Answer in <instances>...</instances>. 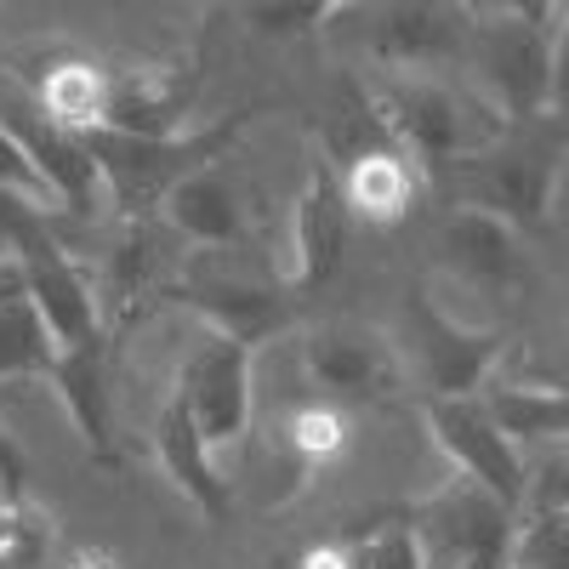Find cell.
Here are the masks:
<instances>
[{"label": "cell", "mask_w": 569, "mask_h": 569, "mask_svg": "<svg viewBox=\"0 0 569 569\" xmlns=\"http://www.w3.org/2000/svg\"><path fill=\"white\" fill-rule=\"evenodd\" d=\"M485 410L496 416V427L512 445H541V439H569V393L541 388V382H496L490 393H479Z\"/></svg>", "instance_id": "24"}, {"label": "cell", "mask_w": 569, "mask_h": 569, "mask_svg": "<svg viewBox=\"0 0 569 569\" xmlns=\"http://www.w3.org/2000/svg\"><path fill=\"white\" fill-rule=\"evenodd\" d=\"M200 69L188 63H126L109 69V131L126 137H177L194 120Z\"/></svg>", "instance_id": "15"}, {"label": "cell", "mask_w": 569, "mask_h": 569, "mask_svg": "<svg viewBox=\"0 0 569 569\" xmlns=\"http://www.w3.org/2000/svg\"><path fill=\"white\" fill-rule=\"evenodd\" d=\"M421 421L433 445L450 456V467L461 479H472L479 490H490L501 507H525V490H530V467L518 456V445L496 427V416L485 410V399H421Z\"/></svg>", "instance_id": "12"}, {"label": "cell", "mask_w": 569, "mask_h": 569, "mask_svg": "<svg viewBox=\"0 0 569 569\" xmlns=\"http://www.w3.org/2000/svg\"><path fill=\"white\" fill-rule=\"evenodd\" d=\"M52 217L58 211H46L34 206L29 194H18V188H0V257H23L40 233H52Z\"/></svg>", "instance_id": "28"}, {"label": "cell", "mask_w": 569, "mask_h": 569, "mask_svg": "<svg viewBox=\"0 0 569 569\" xmlns=\"http://www.w3.org/2000/svg\"><path fill=\"white\" fill-rule=\"evenodd\" d=\"M547 114L569 120V7H558V29H552V98Z\"/></svg>", "instance_id": "30"}, {"label": "cell", "mask_w": 569, "mask_h": 569, "mask_svg": "<svg viewBox=\"0 0 569 569\" xmlns=\"http://www.w3.org/2000/svg\"><path fill=\"white\" fill-rule=\"evenodd\" d=\"M109 348L114 337L103 330V337H91L86 348H69L58 353V370H52V388L74 421V433L86 439L91 461L114 467L120 450H114V376H109Z\"/></svg>", "instance_id": "18"}, {"label": "cell", "mask_w": 569, "mask_h": 569, "mask_svg": "<svg viewBox=\"0 0 569 569\" xmlns=\"http://www.w3.org/2000/svg\"><path fill=\"white\" fill-rule=\"evenodd\" d=\"M507 569H512V563H507Z\"/></svg>", "instance_id": "33"}, {"label": "cell", "mask_w": 569, "mask_h": 569, "mask_svg": "<svg viewBox=\"0 0 569 569\" xmlns=\"http://www.w3.org/2000/svg\"><path fill=\"white\" fill-rule=\"evenodd\" d=\"M91 284H98L103 325H109L114 342H120V330H131L154 302H166L171 279H166V262H160L154 222H114V240L103 246V262L91 273Z\"/></svg>", "instance_id": "17"}, {"label": "cell", "mask_w": 569, "mask_h": 569, "mask_svg": "<svg viewBox=\"0 0 569 569\" xmlns=\"http://www.w3.org/2000/svg\"><path fill=\"white\" fill-rule=\"evenodd\" d=\"M262 114V103L228 109L211 126H188L177 137H126V131H98L86 137V154L103 177V194L120 222H154L166 194L177 182H188L206 166H222V154L240 142V131Z\"/></svg>", "instance_id": "2"}, {"label": "cell", "mask_w": 569, "mask_h": 569, "mask_svg": "<svg viewBox=\"0 0 569 569\" xmlns=\"http://www.w3.org/2000/svg\"><path fill=\"white\" fill-rule=\"evenodd\" d=\"M63 569H120V558L98 541H69L63 547Z\"/></svg>", "instance_id": "31"}, {"label": "cell", "mask_w": 569, "mask_h": 569, "mask_svg": "<svg viewBox=\"0 0 569 569\" xmlns=\"http://www.w3.org/2000/svg\"><path fill=\"white\" fill-rule=\"evenodd\" d=\"M370 120L382 142H393L421 166V177L456 171L507 126L472 86H456L445 74H393V69L370 80Z\"/></svg>", "instance_id": "3"}, {"label": "cell", "mask_w": 569, "mask_h": 569, "mask_svg": "<svg viewBox=\"0 0 569 569\" xmlns=\"http://www.w3.org/2000/svg\"><path fill=\"white\" fill-rule=\"evenodd\" d=\"M348 200H342V171L330 166L325 154L308 160L302 194L291 206V233H284V257H279V279L291 297H319L330 279L342 273L348 257Z\"/></svg>", "instance_id": "10"}, {"label": "cell", "mask_w": 569, "mask_h": 569, "mask_svg": "<svg viewBox=\"0 0 569 569\" xmlns=\"http://www.w3.org/2000/svg\"><path fill=\"white\" fill-rule=\"evenodd\" d=\"M512 569H569V501H525L512 518Z\"/></svg>", "instance_id": "26"}, {"label": "cell", "mask_w": 569, "mask_h": 569, "mask_svg": "<svg viewBox=\"0 0 569 569\" xmlns=\"http://www.w3.org/2000/svg\"><path fill=\"white\" fill-rule=\"evenodd\" d=\"M297 569H421V552L410 536V518H382V525H365L337 541L308 547Z\"/></svg>", "instance_id": "23"}, {"label": "cell", "mask_w": 569, "mask_h": 569, "mask_svg": "<svg viewBox=\"0 0 569 569\" xmlns=\"http://www.w3.org/2000/svg\"><path fill=\"white\" fill-rule=\"evenodd\" d=\"M405 325H410V348H399V353L416 359V376H421L427 399H472V393H485L490 370H496V359L507 348L496 330H479V325L456 319L450 308H439V297L427 291V284H410Z\"/></svg>", "instance_id": "8"}, {"label": "cell", "mask_w": 569, "mask_h": 569, "mask_svg": "<svg viewBox=\"0 0 569 569\" xmlns=\"http://www.w3.org/2000/svg\"><path fill=\"white\" fill-rule=\"evenodd\" d=\"M18 262H23V279H29V302L46 319V330H52L58 353L86 348L91 337H103V330H109L103 325V302H98V284H91V273L58 240V228L40 233Z\"/></svg>", "instance_id": "13"}, {"label": "cell", "mask_w": 569, "mask_h": 569, "mask_svg": "<svg viewBox=\"0 0 569 569\" xmlns=\"http://www.w3.org/2000/svg\"><path fill=\"white\" fill-rule=\"evenodd\" d=\"M512 507H501L490 490H479L472 479L439 485L416 512H410V536L421 552V569H467V563H490L507 558L512 547Z\"/></svg>", "instance_id": "9"}, {"label": "cell", "mask_w": 569, "mask_h": 569, "mask_svg": "<svg viewBox=\"0 0 569 569\" xmlns=\"http://www.w3.org/2000/svg\"><path fill=\"white\" fill-rule=\"evenodd\" d=\"M58 342L29 297L0 302V382H52Z\"/></svg>", "instance_id": "25"}, {"label": "cell", "mask_w": 569, "mask_h": 569, "mask_svg": "<svg viewBox=\"0 0 569 569\" xmlns=\"http://www.w3.org/2000/svg\"><path fill=\"white\" fill-rule=\"evenodd\" d=\"M154 461H160V472L171 479V490L194 507L200 518L222 525V518L233 512V496H228L222 472H217V450L200 439V427L188 421V410H182L177 399L160 405V421H154Z\"/></svg>", "instance_id": "20"}, {"label": "cell", "mask_w": 569, "mask_h": 569, "mask_svg": "<svg viewBox=\"0 0 569 569\" xmlns=\"http://www.w3.org/2000/svg\"><path fill=\"white\" fill-rule=\"evenodd\" d=\"M160 222L177 240L200 246V251H233V246H246V233H251L246 200H240V188L222 177V166H206L188 182H177L160 206Z\"/></svg>", "instance_id": "21"}, {"label": "cell", "mask_w": 569, "mask_h": 569, "mask_svg": "<svg viewBox=\"0 0 569 569\" xmlns=\"http://www.w3.org/2000/svg\"><path fill=\"white\" fill-rule=\"evenodd\" d=\"M467 569H507V558H490V563H467Z\"/></svg>", "instance_id": "32"}, {"label": "cell", "mask_w": 569, "mask_h": 569, "mask_svg": "<svg viewBox=\"0 0 569 569\" xmlns=\"http://www.w3.org/2000/svg\"><path fill=\"white\" fill-rule=\"evenodd\" d=\"M439 262L450 279H461L467 291H485V297H507V291H525L530 279V251H525V233L507 228L490 211H472V206H450L439 222Z\"/></svg>", "instance_id": "14"}, {"label": "cell", "mask_w": 569, "mask_h": 569, "mask_svg": "<svg viewBox=\"0 0 569 569\" xmlns=\"http://www.w3.org/2000/svg\"><path fill=\"white\" fill-rule=\"evenodd\" d=\"M0 126L23 142V154H29L34 171L46 177L58 211H69V217H98L103 177H98V166H91V154H86V137L58 131L52 120L34 109V98H12L7 109H0Z\"/></svg>", "instance_id": "16"}, {"label": "cell", "mask_w": 569, "mask_h": 569, "mask_svg": "<svg viewBox=\"0 0 569 569\" xmlns=\"http://www.w3.org/2000/svg\"><path fill=\"white\" fill-rule=\"evenodd\" d=\"M171 399L188 410L211 450H240L251 439V410H257V348L222 337V330H194Z\"/></svg>", "instance_id": "5"}, {"label": "cell", "mask_w": 569, "mask_h": 569, "mask_svg": "<svg viewBox=\"0 0 569 569\" xmlns=\"http://www.w3.org/2000/svg\"><path fill=\"white\" fill-rule=\"evenodd\" d=\"M421 188H427L421 166H416L405 149L382 142V137L365 142V149L342 166V200H348V217H353V222L399 228V222L416 211Z\"/></svg>", "instance_id": "19"}, {"label": "cell", "mask_w": 569, "mask_h": 569, "mask_svg": "<svg viewBox=\"0 0 569 569\" xmlns=\"http://www.w3.org/2000/svg\"><path fill=\"white\" fill-rule=\"evenodd\" d=\"M34 109L69 137L109 131V69L91 58H52L34 69Z\"/></svg>", "instance_id": "22"}, {"label": "cell", "mask_w": 569, "mask_h": 569, "mask_svg": "<svg viewBox=\"0 0 569 569\" xmlns=\"http://www.w3.org/2000/svg\"><path fill=\"white\" fill-rule=\"evenodd\" d=\"M0 188H18V194H29L34 206H46V211H58V200H52V188H46V177L34 171V160L23 154V142L0 126Z\"/></svg>", "instance_id": "29"}, {"label": "cell", "mask_w": 569, "mask_h": 569, "mask_svg": "<svg viewBox=\"0 0 569 569\" xmlns=\"http://www.w3.org/2000/svg\"><path fill=\"white\" fill-rule=\"evenodd\" d=\"M240 23H251L262 40H297L313 29L337 23V7H319V0H297V7H240Z\"/></svg>", "instance_id": "27"}, {"label": "cell", "mask_w": 569, "mask_h": 569, "mask_svg": "<svg viewBox=\"0 0 569 569\" xmlns=\"http://www.w3.org/2000/svg\"><path fill=\"white\" fill-rule=\"evenodd\" d=\"M297 359L308 388L325 405H370V399H393L405 382V353L393 337H382L365 319H319L297 337Z\"/></svg>", "instance_id": "7"}, {"label": "cell", "mask_w": 569, "mask_h": 569, "mask_svg": "<svg viewBox=\"0 0 569 569\" xmlns=\"http://www.w3.org/2000/svg\"><path fill=\"white\" fill-rule=\"evenodd\" d=\"M166 302H182L188 313H200L206 330H222V337L246 342V348H262L291 319V291H284L279 273L228 268L222 251L188 257V268L171 279Z\"/></svg>", "instance_id": "6"}, {"label": "cell", "mask_w": 569, "mask_h": 569, "mask_svg": "<svg viewBox=\"0 0 569 569\" xmlns=\"http://www.w3.org/2000/svg\"><path fill=\"white\" fill-rule=\"evenodd\" d=\"M569 166V120H507L479 154L456 166V206L490 211L518 233H547L552 194Z\"/></svg>", "instance_id": "1"}, {"label": "cell", "mask_w": 569, "mask_h": 569, "mask_svg": "<svg viewBox=\"0 0 569 569\" xmlns=\"http://www.w3.org/2000/svg\"><path fill=\"white\" fill-rule=\"evenodd\" d=\"M365 23V52L393 74H439L445 63L467 58L472 7L450 0H393V7H348Z\"/></svg>", "instance_id": "11"}, {"label": "cell", "mask_w": 569, "mask_h": 569, "mask_svg": "<svg viewBox=\"0 0 569 569\" xmlns=\"http://www.w3.org/2000/svg\"><path fill=\"white\" fill-rule=\"evenodd\" d=\"M552 29L558 7L512 0V7H472L467 29V69L472 91L501 120H536L552 98Z\"/></svg>", "instance_id": "4"}]
</instances>
